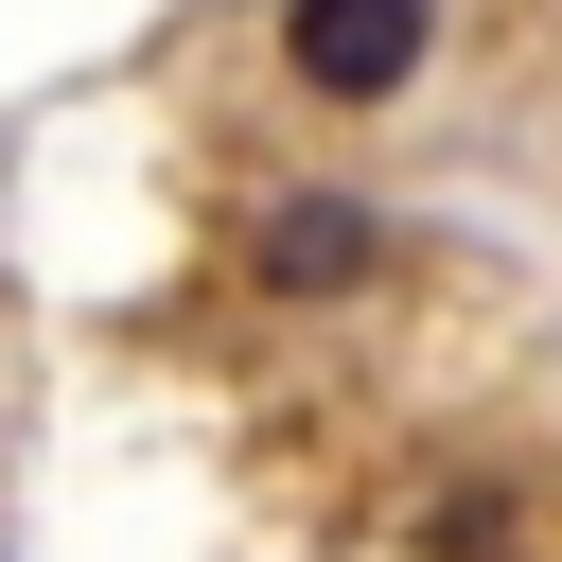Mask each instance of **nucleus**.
Here are the masks:
<instances>
[{"instance_id":"obj_1","label":"nucleus","mask_w":562,"mask_h":562,"mask_svg":"<svg viewBox=\"0 0 562 562\" xmlns=\"http://www.w3.org/2000/svg\"><path fill=\"white\" fill-rule=\"evenodd\" d=\"M422 0H281V70L316 88V105H386L404 70H422Z\"/></svg>"},{"instance_id":"obj_2","label":"nucleus","mask_w":562,"mask_h":562,"mask_svg":"<svg viewBox=\"0 0 562 562\" xmlns=\"http://www.w3.org/2000/svg\"><path fill=\"white\" fill-rule=\"evenodd\" d=\"M369 263H386V228H369L351 193H299V211H263V246H246L263 299H351Z\"/></svg>"}]
</instances>
